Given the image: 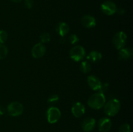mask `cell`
<instances>
[{"label": "cell", "mask_w": 133, "mask_h": 132, "mask_svg": "<svg viewBox=\"0 0 133 132\" xmlns=\"http://www.w3.org/2000/svg\"><path fill=\"white\" fill-rule=\"evenodd\" d=\"M34 1L33 0H25V6L27 9H30L33 6Z\"/></svg>", "instance_id": "obj_25"}, {"label": "cell", "mask_w": 133, "mask_h": 132, "mask_svg": "<svg viewBox=\"0 0 133 132\" xmlns=\"http://www.w3.org/2000/svg\"><path fill=\"white\" fill-rule=\"evenodd\" d=\"M86 56V51L84 47L81 45L73 47L70 51V56L75 62H79L84 59Z\"/></svg>", "instance_id": "obj_3"}, {"label": "cell", "mask_w": 133, "mask_h": 132, "mask_svg": "<svg viewBox=\"0 0 133 132\" xmlns=\"http://www.w3.org/2000/svg\"><path fill=\"white\" fill-rule=\"evenodd\" d=\"M87 82L90 87L94 91H97L101 85V82L99 79L94 75H90L87 78Z\"/></svg>", "instance_id": "obj_12"}, {"label": "cell", "mask_w": 133, "mask_h": 132, "mask_svg": "<svg viewBox=\"0 0 133 132\" xmlns=\"http://www.w3.org/2000/svg\"><path fill=\"white\" fill-rule=\"evenodd\" d=\"M8 49L3 44L0 43V60H3L7 56Z\"/></svg>", "instance_id": "obj_18"}, {"label": "cell", "mask_w": 133, "mask_h": 132, "mask_svg": "<svg viewBox=\"0 0 133 132\" xmlns=\"http://www.w3.org/2000/svg\"><path fill=\"white\" fill-rule=\"evenodd\" d=\"M59 100V97L58 94H52L48 98V102L49 104H56Z\"/></svg>", "instance_id": "obj_21"}, {"label": "cell", "mask_w": 133, "mask_h": 132, "mask_svg": "<svg viewBox=\"0 0 133 132\" xmlns=\"http://www.w3.org/2000/svg\"><path fill=\"white\" fill-rule=\"evenodd\" d=\"M5 112V108H4V107L3 106H1V105H0V116L4 115Z\"/></svg>", "instance_id": "obj_27"}, {"label": "cell", "mask_w": 133, "mask_h": 132, "mask_svg": "<svg viewBox=\"0 0 133 132\" xmlns=\"http://www.w3.org/2000/svg\"><path fill=\"white\" fill-rule=\"evenodd\" d=\"M127 34L123 31L117 32L112 38V43L115 48L118 50L124 47L127 42Z\"/></svg>", "instance_id": "obj_4"}, {"label": "cell", "mask_w": 133, "mask_h": 132, "mask_svg": "<svg viewBox=\"0 0 133 132\" xmlns=\"http://www.w3.org/2000/svg\"><path fill=\"white\" fill-rule=\"evenodd\" d=\"M116 12L119 14V15H123V14L125 13V10L124 9H122V8H119V9H117Z\"/></svg>", "instance_id": "obj_26"}, {"label": "cell", "mask_w": 133, "mask_h": 132, "mask_svg": "<svg viewBox=\"0 0 133 132\" xmlns=\"http://www.w3.org/2000/svg\"><path fill=\"white\" fill-rule=\"evenodd\" d=\"M12 2H14V3H19L20 2V1H22V0H11Z\"/></svg>", "instance_id": "obj_28"}, {"label": "cell", "mask_w": 133, "mask_h": 132, "mask_svg": "<svg viewBox=\"0 0 133 132\" xmlns=\"http://www.w3.org/2000/svg\"><path fill=\"white\" fill-rule=\"evenodd\" d=\"M120 102L116 98L110 100L104 105V111L109 116H114L118 113L120 110Z\"/></svg>", "instance_id": "obj_2"}, {"label": "cell", "mask_w": 133, "mask_h": 132, "mask_svg": "<svg viewBox=\"0 0 133 132\" xmlns=\"http://www.w3.org/2000/svg\"><path fill=\"white\" fill-rule=\"evenodd\" d=\"M106 103V98L104 94L96 93L89 97L88 100V105L93 109H99L102 108Z\"/></svg>", "instance_id": "obj_1"}, {"label": "cell", "mask_w": 133, "mask_h": 132, "mask_svg": "<svg viewBox=\"0 0 133 132\" xmlns=\"http://www.w3.org/2000/svg\"><path fill=\"white\" fill-rule=\"evenodd\" d=\"M71 112L75 117L80 118L85 113V107L81 102H74L71 107Z\"/></svg>", "instance_id": "obj_10"}, {"label": "cell", "mask_w": 133, "mask_h": 132, "mask_svg": "<svg viewBox=\"0 0 133 132\" xmlns=\"http://www.w3.org/2000/svg\"><path fill=\"white\" fill-rule=\"evenodd\" d=\"M79 38L76 34H72L70 35L68 37V41L71 44L74 45V44H75L76 43H77L79 41Z\"/></svg>", "instance_id": "obj_22"}, {"label": "cell", "mask_w": 133, "mask_h": 132, "mask_svg": "<svg viewBox=\"0 0 133 132\" xmlns=\"http://www.w3.org/2000/svg\"><path fill=\"white\" fill-rule=\"evenodd\" d=\"M109 84L108 83H101V85H100L99 88L97 91H99V93H101L104 94L105 91L108 90L109 89Z\"/></svg>", "instance_id": "obj_24"}, {"label": "cell", "mask_w": 133, "mask_h": 132, "mask_svg": "<svg viewBox=\"0 0 133 132\" xmlns=\"http://www.w3.org/2000/svg\"><path fill=\"white\" fill-rule=\"evenodd\" d=\"M69 31H70V27L65 22H60L56 27V31L61 37H64L68 33Z\"/></svg>", "instance_id": "obj_15"}, {"label": "cell", "mask_w": 133, "mask_h": 132, "mask_svg": "<svg viewBox=\"0 0 133 132\" xmlns=\"http://www.w3.org/2000/svg\"><path fill=\"white\" fill-rule=\"evenodd\" d=\"M40 40L42 43H48L51 40L50 34L49 33H48V32H44V33H42L40 36Z\"/></svg>", "instance_id": "obj_19"}, {"label": "cell", "mask_w": 133, "mask_h": 132, "mask_svg": "<svg viewBox=\"0 0 133 132\" xmlns=\"http://www.w3.org/2000/svg\"><path fill=\"white\" fill-rule=\"evenodd\" d=\"M98 129L101 132H109L112 128V121L107 117H103L99 120Z\"/></svg>", "instance_id": "obj_9"}, {"label": "cell", "mask_w": 133, "mask_h": 132, "mask_svg": "<svg viewBox=\"0 0 133 132\" xmlns=\"http://www.w3.org/2000/svg\"><path fill=\"white\" fill-rule=\"evenodd\" d=\"M101 10L105 15L111 16L116 12L117 7L114 3L110 1H107L101 4Z\"/></svg>", "instance_id": "obj_7"}, {"label": "cell", "mask_w": 133, "mask_h": 132, "mask_svg": "<svg viewBox=\"0 0 133 132\" xmlns=\"http://www.w3.org/2000/svg\"><path fill=\"white\" fill-rule=\"evenodd\" d=\"M96 119L94 118H86L82 121L81 128L84 132H90L96 126Z\"/></svg>", "instance_id": "obj_11"}, {"label": "cell", "mask_w": 133, "mask_h": 132, "mask_svg": "<svg viewBox=\"0 0 133 132\" xmlns=\"http://www.w3.org/2000/svg\"><path fill=\"white\" fill-rule=\"evenodd\" d=\"M46 115L48 122L50 124H55L61 119V112L57 107H50L47 111Z\"/></svg>", "instance_id": "obj_6"}, {"label": "cell", "mask_w": 133, "mask_h": 132, "mask_svg": "<svg viewBox=\"0 0 133 132\" xmlns=\"http://www.w3.org/2000/svg\"><path fill=\"white\" fill-rule=\"evenodd\" d=\"M92 69L90 63L87 61H83L80 65V71L84 74L89 72Z\"/></svg>", "instance_id": "obj_17"}, {"label": "cell", "mask_w": 133, "mask_h": 132, "mask_svg": "<svg viewBox=\"0 0 133 132\" xmlns=\"http://www.w3.org/2000/svg\"><path fill=\"white\" fill-rule=\"evenodd\" d=\"M8 38V34L6 31L3 30L0 31V43L3 44Z\"/></svg>", "instance_id": "obj_20"}, {"label": "cell", "mask_w": 133, "mask_h": 132, "mask_svg": "<svg viewBox=\"0 0 133 132\" xmlns=\"http://www.w3.org/2000/svg\"><path fill=\"white\" fill-rule=\"evenodd\" d=\"M133 55L132 49L131 47L128 48H122L119 49V51L118 53L119 58L121 60H127L132 58Z\"/></svg>", "instance_id": "obj_14"}, {"label": "cell", "mask_w": 133, "mask_h": 132, "mask_svg": "<svg viewBox=\"0 0 133 132\" xmlns=\"http://www.w3.org/2000/svg\"><path fill=\"white\" fill-rule=\"evenodd\" d=\"M102 58V54L101 53L97 50H93L89 53V54L87 56V60L92 63H97L99 62Z\"/></svg>", "instance_id": "obj_16"}, {"label": "cell", "mask_w": 133, "mask_h": 132, "mask_svg": "<svg viewBox=\"0 0 133 132\" xmlns=\"http://www.w3.org/2000/svg\"><path fill=\"white\" fill-rule=\"evenodd\" d=\"M81 23L87 28H93L96 26V21L93 16L90 15H85L82 18Z\"/></svg>", "instance_id": "obj_13"}, {"label": "cell", "mask_w": 133, "mask_h": 132, "mask_svg": "<svg viewBox=\"0 0 133 132\" xmlns=\"http://www.w3.org/2000/svg\"><path fill=\"white\" fill-rule=\"evenodd\" d=\"M23 106L20 102H12L7 106V112L10 116H17L22 115L23 112Z\"/></svg>", "instance_id": "obj_5"}, {"label": "cell", "mask_w": 133, "mask_h": 132, "mask_svg": "<svg viewBox=\"0 0 133 132\" xmlns=\"http://www.w3.org/2000/svg\"><path fill=\"white\" fill-rule=\"evenodd\" d=\"M46 52V47L42 43H38L34 45L31 50V54L35 58H40L44 56Z\"/></svg>", "instance_id": "obj_8"}, {"label": "cell", "mask_w": 133, "mask_h": 132, "mask_svg": "<svg viewBox=\"0 0 133 132\" xmlns=\"http://www.w3.org/2000/svg\"><path fill=\"white\" fill-rule=\"evenodd\" d=\"M119 132H131V127L129 124H123L119 127Z\"/></svg>", "instance_id": "obj_23"}]
</instances>
